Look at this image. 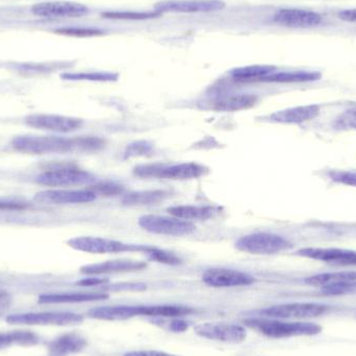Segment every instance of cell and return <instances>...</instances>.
I'll return each mask as SVG.
<instances>
[{
    "instance_id": "cell-1",
    "label": "cell",
    "mask_w": 356,
    "mask_h": 356,
    "mask_svg": "<svg viewBox=\"0 0 356 356\" xmlns=\"http://www.w3.org/2000/svg\"><path fill=\"white\" fill-rule=\"evenodd\" d=\"M12 146L16 152L33 156L76 152L75 138L56 136H19L13 139Z\"/></svg>"
},
{
    "instance_id": "cell-2",
    "label": "cell",
    "mask_w": 356,
    "mask_h": 356,
    "mask_svg": "<svg viewBox=\"0 0 356 356\" xmlns=\"http://www.w3.org/2000/svg\"><path fill=\"white\" fill-rule=\"evenodd\" d=\"M249 327L259 330L264 336L273 339L291 337L315 336L320 334L321 326L309 322H286L280 319H249L244 321Z\"/></svg>"
},
{
    "instance_id": "cell-3",
    "label": "cell",
    "mask_w": 356,
    "mask_h": 356,
    "mask_svg": "<svg viewBox=\"0 0 356 356\" xmlns=\"http://www.w3.org/2000/svg\"><path fill=\"white\" fill-rule=\"evenodd\" d=\"M207 172V169L197 163L142 165L135 169V175L139 177L171 180L194 179L203 177Z\"/></svg>"
},
{
    "instance_id": "cell-4",
    "label": "cell",
    "mask_w": 356,
    "mask_h": 356,
    "mask_svg": "<svg viewBox=\"0 0 356 356\" xmlns=\"http://www.w3.org/2000/svg\"><path fill=\"white\" fill-rule=\"evenodd\" d=\"M69 247L75 250L92 254H108V253L144 252L150 246L147 245L129 244L112 238H99V236H77L67 242Z\"/></svg>"
},
{
    "instance_id": "cell-5",
    "label": "cell",
    "mask_w": 356,
    "mask_h": 356,
    "mask_svg": "<svg viewBox=\"0 0 356 356\" xmlns=\"http://www.w3.org/2000/svg\"><path fill=\"white\" fill-rule=\"evenodd\" d=\"M236 247L250 254L269 255L288 250L292 247V243L278 234L257 232L238 238Z\"/></svg>"
},
{
    "instance_id": "cell-6",
    "label": "cell",
    "mask_w": 356,
    "mask_h": 356,
    "mask_svg": "<svg viewBox=\"0 0 356 356\" xmlns=\"http://www.w3.org/2000/svg\"><path fill=\"white\" fill-rule=\"evenodd\" d=\"M139 225L150 234L169 236H186L192 234L196 228L192 222L184 221L173 216L172 217L158 215L142 216L139 219Z\"/></svg>"
},
{
    "instance_id": "cell-7",
    "label": "cell",
    "mask_w": 356,
    "mask_h": 356,
    "mask_svg": "<svg viewBox=\"0 0 356 356\" xmlns=\"http://www.w3.org/2000/svg\"><path fill=\"white\" fill-rule=\"evenodd\" d=\"M35 181L47 186H85L95 181V177L76 167H63L38 175Z\"/></svg>"
},
{
    "instance_id": "cell-8",
    "label": "cell",
    "mask_w": 356,
    "mask_h": 356,
    "mask_svg": "<svg viewBox=\"0 0 356 356\" xmlns=\"http://www.w3.org/2000/svg\"><path fill=\"white\" fill-rule=\"evenodd\" d=\"M328 307L320 303L297 302L275 305L261 311V315L270 319H311L319 317L327 311Z\"/></svg>"
},
{
    "instance_id": "cell-9",
    "label": "cell",
    "mask_w": 356,
    "mask_h": 356,
    "mask_svg": "<svg viewBox=\"0 0 356 356\" xmlns=\"http://www.w3.org/2000/svg\"><path fill=\"white\" fill-rule=\"evenodd\" d=\"M195 334L207 340L228 344H240L247 338L246 328L242 325L232 323H219L209 322L201 323L195 327Z\"/></svg>"
},
{
    "instance_id": "cell-10",
    "label": "cell",
    "mask_w": 356,
    "mask_h": 356,
    "mask_svg": "<svg viewBox=\"0 0 356 356\" xmlns=\"http://www.w3.org/2000/svg\"><path fill=\"white\" fill-rule=\"evenodd\" d=\"M83 321V316L74 313H29L10 315L6 322L19 325H76Z\"/></svg>"
},
{
    "instance_id": "cell-11",
    "label": "cell",
    "mask_w": 356,
    "mask_h": 356,
    "mask_svg": "<svg viewBox=\"0 0 356 356\" xmlns=\"http://www.w3.org/2000/svg\"><path fill=\"white\" fill-rule=\"evenodd\" d=\"M24 122L33 129L60 134L72 133L83 125L81 119L51 114L29 115L25 117Z\"/></svg>"
},
{
    "instance_id": "cell-12",
    "label": "cell",
    "mask_w": 356,
    "mask_h": 356,
    "mask_svg": "<svg viewBox=\"0 0 356 356\" xmlns=\"http://www.w3.org/2000/svg\"><path fill=\"white\" fill-rule=\"evenodd\" d=\"M202 280L213 288H236L254 284L255 278L250 274L226 268H211L203 273Z\"/></svg>"
},
{
    "instance_id": "cell-13",
    "label": "cell",
    "mask_w": 356,
    "mask_h": 356,
    "mask_svg": "<svg viewBox=\"0 0 356 356\" xmlns=\"http://www.w3.org/2000/svg\"><path fill=\"white\" fill-rule=\"evenodd\" d=\"M31 12L43 18H79L89 13V8L79 2L46 1L35 4Z\"/></svg>"
},
{
    "instance_id": "cell-14",
    "label": "cell",
    "mask_w": 356,
    "mask_h": 356,
    "mask_svg": "<svg viewBox=\"0 0 356 356\" xmlns=\"http://www.w3.org/2000/svg\"><path fill=\"white\" fill-rule=\"evenodd\" d=\"M96 195L86 190H47L37 193L35 200L44 204H81L95 200Z\"/></svg>"
},
{
    "instance_id": "cell-15",
    "label": "cell",
    "mask_w": 356,
    "mask_h": 356,
    "mask_svg": "<svg viewBox=\"0 0 356 356\" xmlns=\"http://www.w3.org/2000/svg\"><path fill=\"white\" fill-rule=\"evenodd\" d=\"M221 0H169L156 4V10L162 13H213L223 10Z\"/></svg>"
},
{
    "instance_id": "cell-16",
    "label": "cell",
    "mask_w": 356,
    "mask_h": 356,
    "mask_svg": "<svg viewBox=\"0 0 356 356\" xmlns=\"http://www.w3.org/2000/svg\"><path fill=\"white\" fill-rule=\"evenodd\" d=\"M273 20L282 26L311 29L322 22V17L318 13L302 8H282L274 15Z\"/></svg>"
},
{
    "instance_id": "cell-17",
    "label": "cell",
    "mask_w": 356,
    "mask_h": 356,
    "mask_svg": "<svg viewBox=\"0 0 356 356\" xmlns=\"http://www.w3.org/2000/svg\"><path fill=\"white\" fill-rule=\"evenodd\" d=\"M320 112H321L320 106L309 104V106H295V108L277 111L264 119L268 122L280 123V124H300L317 118Z\"/></svg>"
},
{
    "instance_id": "cell-18",
    "label": "cell",
    "mask_w": 356,
    "mask_h": 356,
    "mask_svg": "<svg viewBox=\"0 0 356 356\" xmlns=\"http://www.w3.org/2000/svg\"><path fill=\"white\" fill-rule=\"evenodd\" d=\"M297 254L315 261L337 265H356V251L340 248H303L297 251Z\"/></svg>"
},
{
    "instance_id": "cell-19",
    "label": "cell",
    "mask_w": 356,
    "mask_h": 356,
    "mask_svg": "<svg viewBox=\"0 0 356 356\" xmlns=\"http://www.w3.org/2000/svg\"><path fill=\"white\" fill-rule=\"evenodd\" d=\"M146 268L143 261H131V259H115L104 263L93 264L81 268V273L86 275H102V274L125 273V272L140 271Z\"/></svg>"
},
{
    "instance_id": "cell-20",
    "label": "cell",
    "mask_w": 356,
    "mask_h": 356,
    "mask_svg": "<svg viewBox=\"0 0 356 356\" xmlns=\"http://www.w3.org/2000/svg\"><path fill=\"white\" fill-rule=\"evenodd\" d=\"M88 316L92 319L104 321H123L131 318L145 316V307H131V305H118V307H102L90 309Z\"/></svg>"
},
{
    "instance_id": "cell-21",
    "label": "cell",
    "mask_w": 356,
    "mask_h": 356,
    "mask_svg": "<svg viewBox=\"0 0 356 356\" xmlns=\"http://www.w3.org/2000/svg\"><path fill=\"white\" fill-rule=\"evenodd\" d=\"M86 346H87V340L83 336L71 332L52 341L48 349H49L50 355L67 356L83 350Z\"/></svg>"
},
{
    "instance_id": "cell-22",
    "label": "cell",
    "mask_w": 356,
    "mask_h": 356,
    "mask_svg": "<svg viewBox=\"0 0 356 356\" xmlns=\"http://www.w3.org/2000/svg\"><path fill=\"white\" fill-rule=\"evenodd\" d=\"M257 97L253 94H238L220 98L211 104V110L216 112H238L248 110L257 104Z\"/></svg>"
},
{
    "instance_id": "cell-23",
    "label": "cell",
    "mask_w": 356,
    "mask_h": 356,
    "mask_svg": "<svg viewBox=\"0 0 356 356\" xmlns=\"http://www.w3.org/2000/svg\"><path fill=\"white\" fill-rule=\"evenodd\" d=\"M108 295L104 293H58V294H44L39 297V302L43 305L54 303H79L90 301L104 300Z\"/></svg>"
},
{
    "instance_id": "cell-24",
    "label": "cell",
    "mask_w": 356,
    "mask_h": 356,
    "mask_svg": "<svg viewBox=\"0 0 356 356\" xmlns=\"http://www.w3.org/2000/svg\"><path fill=\"white\" fill-rule=\"evenodd\" d=\"M169 213L184 221H207L216 215L217 211L211 207H197V205H177L169 207Z\"/></svg>"
},
{
    "instance_id": "cell-25",
    "label": "cell",
    "mask_w": 356,
    "mask_h": 356,
    "mask_svg": "<svg viewBox=\"0 0 356 356\" xmlns=\"http://www.w3.org/2000/svg\"><path fill=\"white\" fill-rule=\"evenodd\" d=\"M307 284L320 288L336 286V284H345V282H356V272H332V273H322L307 278Z\"/></svg>"
},
{
    "instance_id": "cell-26",
    "label": "cell",
    "mask_w": 356,
    "mask_h": 356,
    "mask_svg": "<svg viewBox=\"0 0 356 356\" xmlns=\"http://www.w3.org/2000/svg\"><path fill=\"white\" fill-rule=\"evenodd\" d=\"M321 74L311 71H291V72H273L264 77L261 81L267 83H309L319 81Z\"/></svg>"
},
{
    "instance_id": "cell-27",
    "label": "cell",
    "mask_w": 356,
    "mask_h": 356,
    "mask_svg": "<svg viewBox=\"0 0 356 356\" xmlns=\"http://www.w3.org/2000/svg\"><path fill=\"white\" fill-rule=\"evenodd\" d=\"M276 68L273 66H261V65H255V66L241 67L236 68L230 72L232 76L236 81H261L264 77L271 73L275 72Z\"/></svg>"
},
{
    "instance_id": "cell-28",
    "label": "cell",
    "mask_w": 356,
    "mask_h": 356,
    "mask_svg": "<svg viewBox=\"0 0 356 356\" xmlns=\"http://www.w3.org/2000/svg\"><path fill=\"white\" fill-rule=\"evenodd\" d=\"M167 193L164 191H145V192L129 193L123 197L122 202L131 207H142V205L156 204L164 200Z\"/></svg>"
},
{
    "instance_id": "cell-29",
    "label": "cell",
    "mask_w": 356,
    "mask_h": 356,
    "mask_svg": "<svg viewBox=\"0 0 356 356\" xmlns=\"http://www.w3.org/2000/svg\"><path fill=\"white\" fill-rule=\"evenodd\" d=\"M39 342V338L31 332H0V350L8 347L31 346Z\"/></svg>"
},
{
    "instance_id": "cell-30",
    "label": "cell",
    "mask_w": 356,
    "mask_h": 356,
    "mask_svg": "<svg viewBox=\"0 0 356 356\" xmlns=\"http://www.w3.org/2000/svg\"><path fill=\"white\" fill-rule=\"evenodd\" d=\"M192 313H194V309L191 307L178 305H152L145 309L147 317L180 318Z\"/></svg>"
},
{
    "instance_id": "cell-31",
    "label": "cell",
    "mask_w": 356,
    "mask_h": 356,
    "mask_svg": "<svg viewBox=\"0 0 356 356\" xmlns=\"http://www.w3.org/2000/svg\"><path fill=\"white\" fill-rule=\"evenodd\" d=\"M62 77L67 81H116L118 74L112 72L65 73Z\"/></svg>"
},
{
    "instance_id": "cell-32",
    "label": "cell",
    "mask_w": 356,
    "mask_h": 356,
    "mask_svg": "<svg viewBox=\"0 0 356 356\" xmlns=\"http://www.w3.org/2000/svg\"><path fill=\"white\" fill-rule=\"evenodd\" d=\"M334 127L339 131H356V104L343 111L334 119Z\"/></svg>"
},
{
    "instance_id": "cell-33",
    "label": "cell",
    "mask_w": 356,
    "mask_h": 356,
    "mask_svg": "<svg viewBox=\"0 0 356 356\" xmlns=\"http://www.w3.org/2000/svg\"><path fill=\"white\" fill-rule=\"evenodd\" d=\"M145 254L148 259L156 263L166 264V265L177 266L181 264L179 257H177L175 253L169 252V251L163 250V249L156 248V247L150 246Z\"/></svg>"
},
{
    "instance_id": "cell-34",
    "label": "cell",
    "mask_w": 356,
    "mask_h": 356,
    "mask_svg": "<svg viewBox=\"0 0 356 356\" xmlns=\"http://www.w3.org/2000/svg\"><path fill=\"white\" fill-rule=\"evenodd\" d=\"M90 191L94 193L96 196H117L124 192V188L121 184H114V182H102L95 186H90Z\"/></svg>"
},
{
    "instance_id": "cell-35",
    "label": "cell",
    "mask_w": 356,
    "mask_h": 356,
    "mask_svg": "<svg viewBox=\"0 0 356 356\" xmlns=\"http://www.w3.org/2000/svg\"><path fill=\"white\" fill-rule=\"evenodd\" d=\"M161 15L160 13H127V12H110L104 13L102 16L110 19H121V20H143V19H152Z\"/></svg>"
},
{
    "instance_id": "cell-36",
    "label": "cell",
    "mask_w": 356,
    "mask_h": 356,
    "mask_svg": "<svg viewBox=\"0 0 356 356\" xmlns=\"http://www.w3.org/2000/svg\"><path fill=\"white\" fill-rule=\"evenodd\" d=\"M328 178L337 184L356 188V172L346 170H334L327 173Z\"/></svg>"
},
{
    "instance_id": "cell-37",
    "label": "cell",
    "mask_w": 356,
    "mask_h": 356,
    "mask_svg": "<svg viewBox=\"0 0 356 356\" xmlns=\"http://www.w3.org/2000/svg\"><path fill=\"white\" fill-rule=\"evenodd\" d=\"M152 152V144L145 141L135 142L127 146L124 152V159L135 158V156H147Z\"/></svg>"
},
{
    "instance_id": "cell-38",
    "label": "cell",
    "mask_w": 356,
    "mask_h": 356,
    "mask_svg": "<svg viewBox=\"0 0 356 356\" xmlns=\"http://www.w3.org/2000/svg\"><path fill=\"white\" fill-rule=\"evenodd\" d=\"M322 292L326 295H347L356 294V282H345V284H336V286L322 288Z\"/></svg>"
},
{
    "instance_id": "cell-39",
    "label": "cell",
    "mask_w": 356,
    "mask_h": 356,
    "mask_svg": "<svg viewBox=\"0 0 356 356\" xmlns=\"http://www.w3.org/2000/svg\"><path fill=\"white\" fill-rule=\"evenodd\" d=\"M56 33L62 35H74V37H94V35H102V31L95 29H86V27H67L56 31Z\"/></svg>"
},
{
    "instance_id": "cell-40",
    "label": "cell",
    "mask_w": 356,
    "mask_h": 356,
    "mask_svg": "<svg viewBox=\"0 0 356 356\" xmlns=\"http://www.w3.org/2000/svg\"><path fill=\"white\" fill-rule=\"evenodd\" d=\"M27 207L26 202L15 200H0V211H21Z\"/></svg>"
},
{
    "instance_id": "cell-41",
    "label": "cell",
    "mask_w": 356,
    "mask_h": 356,
    "mask_svg": "<svg viewBox=\"0 0 356 356\" xmlns=\"http://www.w3.org/2000/svg\"><path fill=\"white\" fill-rule=\"evenodd\" d=\"M123 356H177L171 355V353H164V351L158 350H137L129 351Z\"/></svg>"
},
{
    "instance_id": "cell-42",
    "label": "cell",
    "mask_w": 356,
    "mask_h": 356,
    "mask_svg": "<svg viewBox=\"0 0 356 356\" xmlns=\"http://www.w3.org/2000/svg\"><path fill=\"white\" fill-rule=\"evenodd\" d=\"M13 298L8 291L0 288V309H8L12 305Z\"/></svg>"
},
{
    "instance_id": "cell-43",
    "label": "cell",
    "mask_w": 356,
    "mask_h": 356,
    "mask_svg": "<svg viewBox=\"0 0 356 356\" xmlns=\"http://www.w3.org/2000/svg\"><path fill=\"white\" fill-rule=\"evenodd\" d=\"M339 18L347 22H356V8L342 10L339 13Z\"/></svg>"
},
{
    "instance_id": "cell-44",
    "label": "cell",
    "mask_w": 356,
    "mask_h": 356,
    "mask_svg": "<svg viewBox=\"0 0 356 356\" xmlns=\"http://www.w3.org/2000/svg\"><path fill=\"white\" fill-rule=\"evenodd\" d=\"M104 282H106V280H99V278H88V280H81V282H79V284L81 286H98V284H104Z\"/></svg>"
},
{
    "instance_id": "cell-45",
    "label": "cell",
    "mask_w": 356,
    "mask_h": 356,
    "mask_svg": "<svg viewBox=\"0 0 356 356\" xmlns=\"http://www.w3.org/2000/svg\"><path fill=\"white\" fill-rule=\"evenodd\" d=\"M188 328V325H186V322L179 321V320H177V321L173 322L171 324V330L175 332H182Z\"/></svg>"
}]
</instances>
